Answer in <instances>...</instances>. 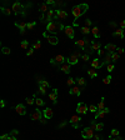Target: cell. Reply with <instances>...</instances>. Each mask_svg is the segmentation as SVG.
<instances>
[{
  "instance_id": "1",
  "label": "cell",
  "mask_w": 125,
  "mask_h": 140,
  "mask_svg": "<svg viewBox=\"0 0 125 140\" xmlns=\"http://www.w3.org/2000/svg\"><path fill=\"white\" fill-rule=\"evenodd\" d=\"M89 10V5L88 4H79V5H75L73 9H71V14L74 16V23H73V26H78V18H80L81 15H84L86 11Z\"/></svg>"
},
{
  "instance_id": "2",
  "label": "cell",
  "mask_w": 125,
  "mask_h": 140,
  "mask_svg": "<svg viewBox=\"0 0 125 140\" xmlns=\"http://www.w3.org/2000/svg\"><path fill=\"white\" fill-rule=\"evenodd\" d=\"M64 29H65V26L61 23H59L58 20H53V21L46 24V30H48L46 33H50V34H56V33L61 31Z\"/></svg>"
},
{
  "instance_id": "3",
  "label": "cell",
  "mask_w": 125,
  "mask_h": 140,
  "mask_svg": "<svg viewBox=\"0 0 125 140\" xmlns=\"http://www.w3.org/2000/svg\"><path fill=\"white\" fill-rule=\"evenodd\" d=\"M79 59H81L80 51H79V50H78V51H73V53L70 54V56L66 58V63L70 64V65H76L78 61H79Z\"/></svg>"
},
{
  "instance_id": "4",
  "label": "cell",
  "mask_w": 125,
  "mask_h": 140,
  "mask_svg": "<svg viewBox=\"0 0 125 140\" xmlns=\"http://www.w3.org/2000/svg\"><path fill=\"white\" fill-rule=\"evenodd\" d=\"M11 10H13V13H14L15 15L21 14V15L25 16V6L21 5L20 3H18V1H15V3L11 5Z\"/></svg>"
},
{
  "instance_id": "5",
  "label": "cell",
  "mask_w": 125,
  "mask_h": 140,
  "mask_svg": "<svg viewBox=\"0 0 125 140\" xmlns=\"http://www.w3.org/2000/svg\"><path fill=\"white\" fill-rule=\"evenodd\" d=\"M78 48H80L81 50H86V48L88 46H90V44H91V41L88 39V38H83V39H80V40H75V43H74Z\"/></svg>"
},
{
  "instance_id": "6",
  "label": "cell",
  "mask_w": 125,
  "mask_h": 140,
  "mask_svg": "<svg viewBox=\"0 0 125 140\" xmlns=\"http://www.w3.org/2000/svg\"><path fill=\"white\" fill-rule=\"evenodd\" d=\"M80 121H81V116H80L79 114H75V115H73V116L69 119V123L71 124V126H73L74 129H78V128L80 126Z\"/></svg>"
},
{
  "instance_id": "7",
  "label": "cell",
  "mask_w": 125,
  "mask_h": 140,
  "mask_svg": "<svg viewBox=\"0 0 125 140\" xmlns=\"http://www.w3.org/2000/svg\"><path fill=\"white\" fill-rule=\"evenodd\" d=\"M94 130L89 126V128H84L83 130H81V136L84 138L85 140H91L94 138Z\"/></svg>"
},
{
  "instance_id": "8",
  "label": "cell",
  "mask_w": 125,
  "mask_h": 140,
  "mask_svg": "<svg viewBox=\"0 0 125 140\" xmlns=\"http://www.w3.org/2000/svg\"><path fill=\"white\" fill-rule=\"evenodd\" d=\"M43 116H44V115H43V110H40L39 108H35L30 114V119L31 120H34V121H36V120H41Z\"/></svg>"
},
{
  "instance_id": "9",
  "label": "cell",
  "mask_w": 125,
  "mask_h": 140,
  "mask_svg": "<svg viewBox=\"0 0 125 140\" xmlns=\"http://www.w3.org/2000/svg\"><path fill=\"white\" fill-rule=\"evenodd\" d=\"M44 38H46L48 39V41H49V44H51V45H58V43H59V39H58V36H55V35H49V33H44Z\"/></svg>"
},
{
  "instance_id": "10",
  "label": "cell",
  "mask_w": 125,
  "mask_h": 140,
  "mask_svg": "<svg viewBox=\"0 0 125 140\" xmlns=\"http://www.w3.org/2000/svg\"><path fill=\"white\" fill-rule=\"evenodd\" d=\"M68 18V13L65 10H61V9H58L55 10V15L53 18V20H58V19H66Z\"/></svg>"
},
{
  "instance_id": "11",
  "label": "cell",
  "mask_w": 125,
  "mask_h": 140,
  "mask_svg": "<svg viewBox=\"0 0 125 140\" xmlns=\"http://www.w3.org/2000/svg\"><path fill=\"white\" fill-rule=\"evenodd\" d=\"M88 105L85 104V103H78V106H76V113L78 114H80V115H84V114H86L88 113Z\"/></svg>"
},
{
  "instance_id": "12",
  "label": "cell",
  "mask_w": 125,
  "mask_h": 140,
  "mask_svg": "<svg viewBox=\"0 0 125 140\" xmlns=\"http://www.w3.org/2000/svg\"><path fill=\"white\" fill-rule=\"evenodd\" d=\"M14 25H15L16 28H19V29H20V34H25L26 28H28V23H25V21H20V23L15 21V23H14Z\"/></svg>"
},
{
  "instance_id": "13",
  "label": "cell",
  "mask_w": 125,
  "mask_h": 140,
  "mask_svg": "<svg viewBox=\"0 0 125 140\" xmlns=\"http://www.w3.org/2000/svg\"><path fill=\"white\" fill-rule=\"evenodd\" d=\"M43 115H44V118H45L46 120H49V119H51V118L54 116V110H53L51 108H45V109L43 110Z\"/></svg>"
},
{
  "instance_id": "14",
  "label": "cell",
  "mask_w": 125,
  "mask_h": 140,
  "mask_svg": "<svg viewBox=\"0 0 125 140\" xmlns=\"http://www.w3.org/2000/svg\"><path fill=\"white\" fill-rule=\"evenodd\" d=\"M15 111L19 114V115H26L28 110H26V106L24 104H18L15 106Z\"/></svg>"
},
{
  "instance_id": "15",
  "label": "cell",
  "mask_w": 125,
  "mask_h": 140,
  "mask_svg": "<svg viewBox=\"0 0 125 140\" xmlns=\"http://www.w3.org/2000/svg\"><path fill=\"white\" fill-rule=\"evenodd\" d=\"M64 33H65V35H66L68 38H70V39H74V36H75V33H74V28H73L71 25H68V26H65V29H64Z\"/></svg>"
},
{
  "instance_id": "16",
  "label": "cell",
  "mask_w": 125,
  "mask_h": 140,
  "mask_svg": "<svg viewBox=\"0 0 125 140\" xmlns=\"http://www.w3.org/2000/svg\"><path fill=\"white\" fill-rule=\"evenodd\" d=\"M69 94L70 95H78V96H80L81 95V88H79L78 85L71 86V89L69 90Z\"/></svg>"
},
{
  "instance_id": "17",
  "label": "cell",
  "mask_w": 125,
  "mask_h": 140,
  "mask_svg": "<svg viewBox=\"0 0 125 140\" xmlns=\"http://www.w3.org/2000/svg\"><path fill=\"white\" fill-rule=\"evenodd\" d=\"M49 99L53 101V104H58V89H53V91L49 94Z\"/></svg>"
},
{
  "instance_id": "18",
  "label": "cell",
  "mask_w": 125,
  "mask_h": 140,
  "mask_svg": "<svg viewBox=\"0 0 125 140\" xmlns=\"http://www.w3.org/2000/svg\"><path fill=\"white\" fill-rule=\"evenodd\" d=\"M101 64H103V66H104V65L113 64V58H111V54H110V53H106V55L104 56V59H103Z\"/></svg>"
},
{
  "instance_id": "19",
  "label": "cell",
  "mask_w": 125,
  "mask_h": 140,
  "mask_svg": "<svg viewBox=\"0 0 125 140\" xmlns=\"http://www.w3.org/2000/svg\"><path fill=\"white\" fill-rule=\"evenodd\" d=\"M54 59H55V64L56 65H62L64 63H66V58L64 55H61V54H58Z\"/></svg>"
},
{
  "instance_id": "20",
  "label": "cell",
  "mask_w": 125,
  "mask_h": 140,
  "mask_svg": "<svg viewBox=\"0 0 125 140\" xmlns=\"http://www.w3.org/2000/svg\"><path fill=\"white\" fill-rule=\"evenodd\" d=\"M104 49L106 50V53H110V54H113V53H115V51H116L118 46H116L115 44H106V45L104 46Z\"/></svg>"
},
{
  "instance_id": "21",
  "label": "cell",
  "mask_w": 125,
  "mask_h": 140,
  "mask_svg": "<svg viewBox=\"0 0 125 140\" xmlns=\"http://www.w3.org/2000/svg\"><path fill=\"white\" fill-rule=\"evenodd\" d=\"M59 69L61 70L64 74H69V73L71 71V70H70V69H71V65H70V64H68V63H64L62 65L59 66Z\"/></svg>"
},
{
  "instance_id": "22",
  "label": "cell",
  "mask_w": 125,
  "mask_h": 140,
  "mask_svg": "<svg viewBox=\"0 0 125 140\" xmlns=\"http://www.w3.org/2000/svg\"><path fill=\"white\" fill-rule=\"evenodd\" d=\"M91 68H94V69H100V68H103V64H101V61H100L99 58L91 60Z\"/></svg>"
},
{
  "instance_id": "23",
  "label": "cell",
  "mask_w": 125,
  "mask_h": 140,
  "mask_svg": "<svg viewBox=\"0 0 125 140\" xmlns=\"http://www.w3.org/2000/svg\"><path fill=\"white\" fill-rule=\"evenodd\" d=\"M91 48H93L94 51H99L100 49H101V43L100 41H98V40H91Z\"/></svg>"
},
{
  "instance_id": "24",
  "label": "cell",
  "mask_w": 125,
  "mask_h": 140,
  "mask_svg": "<svg viewBox=\"0 0 125 140\" xmlns=\"http://www.w3.org/2000/svg\"><path fill=\"white\" fill-rule=\"evenodd\" d=\"M50 9L48 8V4L46 3H43V4H40L39 5V11L41 13V14H44V13H48Z\"/></svg>"
},
{
  "instance_id": "25",
  "label": "cell",
  "mask_w": 125,
  "mask_h": 140,
  "mask_svg": "<svg viewBox=\"0 0 125 140\" xmlns=\"http://www.w3.org/2000/svg\"><path fill=\"white\" fill-rule=\"evenodd\" d=\"M76 84L80 85V86L84 89V88L86 86V80H85L84 78H78V79H76Z\"/></svg>"
},
{
  "instance_id": "26",
  "label": "cell",
  "mask_w": 125,
  "mask_h": 140,
  "mask_svg": "<svg viewBox=\"0 0 125 140\" xmlns=\"http://www.w3.org/2000/svg\"><path fill=\"white\" fill-rule=\"evenodd\" d=\"M38 84H39L40 86H44V88H46V89L50 86L49 81H48V80H43V79H38Z\"/></svg>"
},
{
  "instance_id": "27",
  "label": "cell",
  "mask_w": 125,
  "mask_h": 140,
  "mask_svg": "<svg viewBox=\"0 0 125 140\" xmlns=\"http://www.w3.org/2000/svg\"><path fill=\"white\" fill-rule=\"evenodd\" d=\"M105 115H106V113H105L104 110H99V111L95 114V120H98V119H104Z\"/></svg>"
},
{
  "instance_id": "28",
  "label": "cell",
  "mask_w": 125,
  "mask_h": 140,
  "mask_svg": "<svg viewBox=\"0 0 125 140\" xmlns=\"http://www.w3.org/2000/svg\"><path fill=\"white\" fill-rule=\"evenodd\" d=\"M124 29H121V28H119V29H116L114 33H113V35L114 36H119V38H124Z\"/></svg>"
},
{
  "instance_id": "29",
  "label": "cell",
  "mask_w": 125,
  "mask_h": 140,
  "mask_svg": "<svg viewBox=\"0 0 125 140\" xmlns=\"http://www.w3.org/2000/svg\"><path fill=\"white\" fill-rule=\"evenodd\" d=\"M88 74H89V76L94 79V78H96L98 76V71L96 69H94V68H90V69H88Z\"/></svg>"
},
{
  "instance_id": "30",
  "label": "cell",
  "mask_w": 125,
  "mask_h": 140,
  "mask_svg": "<svg viewBox=\"0 0 125 140\" xmlns=\"http://www.w3.org/2000/svg\"><path fill=\"white\" fill-rule=\"evenodd\" d=\"M104 108H105V98L103 96L98 104V110H104Z\"/></svg>"
},
{
  "instance_id": "31",
  "label": "cell",
  "mask_w": 125,
  "mask_h": 140,
  "mask_svg": "<svg viewBox=\"0 0 125 140\" xmlns=\"http://www.w3.org/2000/svg\"><path fill=\"white\" fill-rule=\"evenodd\" d=\"M91 33H93V35H94V38H95V39H99V38H100V31H99L98 26H94L93 29H91Z\"/></svg>"
},
{
  "instance_id": "32",
  "label": "cell",
  "mask_w": 125,
  "mask_h": 140,
  "mask_svg": "<svg viewBox=\"0 0 125 140\" xmlns=\"http://www.w3.org/2000/svg\"><path fill=\"white\" fill-rule=\"evenodd\" d=\"M80 31H81L83 35H89L91 30H90V28H88V26H81V28H80Z\"/></svg>"
},
{
  "instance_id": "33",
  "label": "cell",
  "mask_w": 125,
  "mask_h": 140,
  "mask_svg": "<svg viewBox=\"0 0 125 140\" xmlns=\"http://www.w3.org/2000/svg\"><path fill=\"white\" fill-rule=\"evenodd\" d=\"M34 50H39L40 48H41V40H36L34 44H33V46H31Z\"/></svg>"
},
{
  "instance_id": "34",
  "label": "cell",
  "mask_w": 125,
  "mask_h": 140,
  "mask_svg": "<svg viewBox=\"0 0 125 140\" xmlns=\"http://www.w3.org/2000/svg\"><path fill=\"white\" fill-rule=\"evenodd\" d=\"M35 99H36V95L34 94V95H33V98H26L25 100H26V103H28V105H33L34 103H35Z\"/></svg>"
},
{
  "instance_id": "35",
  "label": "cell",
  "mask_w": 125,
  "mask_h": 140,
  "mask_svg": "<svg viewBox=\"0 0 125 140\" xmlns=\"http://www.w3.org/2000/svg\"><path fill=\"white\" fill-rule=\"evenodd\" d=\"M75 83H76V79H74V78H69V79L66 80V84H68L69 86H74Z\"/></svg>"
},
{
  "instance_id": "36",
  "label": "cell",
  "mask_w": 125,
  "mask_h": 140,
  "mask_svg": "<svg viewBox=\"0 0 125 140\" xmlns=\"http://www.w3.org/2000/svg\"><path fill=\"white\" fill-rule=\"evenodd\" d=\"M35 104H36V106L39 108V106H44V105H45V101H44L43 99L38 98V99H35Z\"/></svg>"
},
{
  "instance_id": "37",
  "label": "cell",
  "mask_w": 125,
  "mask_h": 140,
  "mask_svg": "<svg viewBox=\"0 0 125 140\" xmlns=\"http://www.w3.org/2000/svg\"><path fill=\"white\" fill-rule=\"evenodd\" d=\"M1 13H3V14H5V15H10V14L13 13V10H11V9H9V8L6 9V8H4V6H3V8H1Z\"/></svg>"
},
{
  "instance_id": "38",
  "label": "cell",
  "mask_w": 125,
  "mask_h": 140,
  "mask_svg": "<svg viewBox=\"0 0 125 140\" xmlns=\"http://www.w3.org/2000/svg\"><path fill=\"white\" fill-rule=\"evenodd\" d=\"M119 134H120V133H119V130H118V129H111V131H110V136H113V138H114V136H115V138H118V136H119Z\"/></svg>"
},
{
  "instance_id": "39",
  "label": "cell",
  "mask_w": 125,
  "mask_h": 140,
  "mask_svg": "<svg viewBox=\"0 0 125 140\" xmlns=\"http://www.w3.org/2000/svg\"><path fill=\"white\" fill-rule=\"evenodd\" d=\"M1 53H3V54H5V55H9V54L11 53V50H10V48L3 46V48H1Z\"/></svg>"
},
{
  "instance_id": "40",
  "label": "cell",
  "mask_w": 125,
  "mask_h": 140,
  "mask_svg": "<svg viewBox=\"0 0 125 140\" xmlns=\"http://www.w3.org/2000/svg\"><path fill=\"white\" fill-rule=\"evenodd\" d=\"M111 58H113V63H116V61L119 60L120 55H119V54H118V53L115 51V53H113V54H111Z\"/></svg>"
},
{
  "instance_id": "41",
  "label": "cell",
  "mask_w": 125,
  "mask_h": 140,
  "mask_svg": "<svg viewBox=\"0 0 125 140\" xmlns=\"http://www.w3.org/2000/svg\"><path fill=\"white\" fill-rule=\"evenodd\" d=\"M103 129H104V124H103V123L95 124V130H96V131H101Z\"/></svg>"
},
{
  "instance_id": "42",
  "label": "cell",
  "mask_w": 125,
  "mask_h": 140,
  "mask_svg": "<svg viewBox=\"0 0 125 140\" xmlns=\"http://www.w3.org/2000/svg\"><path fill=\"white\" fill-rule=\"evenodd\" d=\"M103 83H104L105 85L110 84V83H111V75H108L106 78H104V79H103Z\"/></svg>"
},
{
  "instance_id": "43",
  "label": "cell",
  "mask_w": 125,
  "mask_h": 140,
  "mask_svg": "<svg viewBox=\"0 0 125 140\" xmlns=\"http://www.w3.org/2000/svg\"><path fill=\"white\" fill-rule=\"evenodd\" d=\"M20 46H21L23 49H28V48H29V41H28V40H23L21 44H20Z\"/></svg>"
},
{
  "instance_id": "44",
  "label": "cell",
  "mask_w": 125,
  "mask_h": 140,
  "mask_svg": "<svg viewBox=\"0 0 125 140\" xmlns=\"http://www.w3.org/2000/svg\"><path fill=\"white\" fill-rule=\"evenodd\" d=\"M89 111H91V113H94V114H96L99 110H98V106L96 105H90L89 106Z\"/></svg>"
},
{
  "instance_id": "45",
  "label": "cell",
  "mask_w": 125,
  "mask_h": 140,
  "mask_svg": "<svg viewBox=\"0 0 125 140\" xmlns=\"http://www.w3.org/2000/svg\"><path fill=\"white\" fill-rule=\"evenodd\" d=\"M81 60H84V61L90 60V55H89V54H86V53H85V54H83V55H81Z\"/></svg>"
},
{
  "instance_id": "46",
  "label": "cell",
  "mask_w": 125,
  "mask_h": 140,
  "mask_svg": "<svg viewBox=\"0 0 125 140\" xmlns=\"http://www.w3.org/2000/svg\"><path fill=\"white\" fill-rule=\"evenodd\" d=\"M40 94H43V95H45L46 94V88H44V86H40L39 85V90H38Z\"/></svg>"
},
{
  "instance_id": "47",
  "label": "cell",
  "mask_w": 125,
  "mask_h": 140,
  "mask_svg": "<svg viewBox=\"0 0 125 140\" xmlns=\"http://www.w3.org/2000/svg\"><path fill=\"white\" fill-rule=\"evenodd\" d=\"M35 25H36V21H33V23H28V28H26V29H28V30H33Z\"/></svg>"
},
{
  "instance_id": "48",
  "label": "cell",
  "mask_w": 125,
  "mask_h": 140,
  "mask_svg": "<svg viewBox=\"0 0 125 140\" xmlns=\"http://www.w3.org/2000/svg\"><path fill=\"white\" fill-rule=\"evenodd\" d=\"M98 55H99V56H104V55H106V50H105V49H100V50L98 51Z\"/></svg>"
},
{
  "instance_id": "49",
  "label": "cell",
  "mask_w": 125,
  "mask_h": 140,
  "mask_svg": "<svg viewBox=\"0 0 125 140\" xmlns=\"http://www.w3.org/2000/svg\"><path fill=\"white\" fill-rule=\"evenodd\" d=\"M16 135H19V130H16V129H13V130L10 131V136H16Z\"/></svg>"
},
{
  "instance_id": "50",
  "label": "cell",
  "mask_w": 125,
  "mask_h": 140,
  "mask_svg": "<svg viewBox=\"0 0 125 140\" xmlns=\"http://www.w3.org/2000/svg\"><path fill=\"white\" fill-rule=\"evenodd\" d=\"M91 25H93V21H91L90 19H85V26L89 28V26H91Z\"/></svg>"
},
{
  "instance_id": "51",
  "label": "cell",
  "mask_w": 125,
  "mask_h": 140,
  "mask_svg": "<svg viewBox=\"0 0 125 140\" xmlns=\"http://www.w3.org/2000/svg\"><path fill=\"white\" fill-rule=\"evenodd\" d=\"M9 136H10V134H3V135L0 136V140H8Z\"/></svg>"
},
{
  "instance_id": "52",
  "label": "cell",
  "mask_w": 125,
  "mask_h": 140,
  "mask_svg": "<svg viewBox=\"0 0 125 140\" xmlns=\"http://www.w3.org/2000/svg\"><path fill=\"white\" fill-rule=\"evenodd\" d=\"M114 68H115V65H114V64H109V65H108V71H109V73H111V71L114 70Z\"/></svg>"
},
{
  "instance_id": "53",
  "label": "cell",
  "mask_w": 125,
  "mask_h": 140,
  "mask_svg": "<svg viewBox=\"0 0 125 140\" xmlns=\"http://www.w3.org/2000/svg\"><path fill=\"white\" fill-rule=\"evenodd\" d=\"M124 49H123V48H118V49H116V53H118V54H119V55H121V54H124Z\"/></svg>"
},
{
  "instance_id": "54",
  "label": "cell",
  "mask_w": 125,
  "mask_h": 140,
  "mask_svg": "<svg viewBox=\"0 0 125 140\" xmlns=\"http://www.w3.org/2000/svg\"><path fill=\"white\" fill-rule=\"evenodd\" d=\"M33 53H34V49H33V48H30V49L26 51V56H31V55H33Z\"/></svg>"
},
{
  "instance_id": "55",
  "label": "cell",
  "mask_w": 125,
  "mask_h": 140,
  "mask_svg": "<svg viewBox=\"0 0 125 140\" xmlns=\"http://www.w3.org/2000/svg\"><path fill=\"white\" fill-rule=\"evenodd\" d=\"M119 25H120V28H121V29H124V30H125V20H121Z\"/></svg>"
},
{
  "instance_id": "56",
  "label": "cell",
  "mask_w": 125,
  "mask_h": 140,
  "mask_svg": "<svg viewBox=\"0 0 125 140\" xmlns=\"http://www.w3.org/2000/svg\"><path fill=\"white\" fill-rule=\"evenodd\" d=\"M104 111H105L106 114H109V113H110V109H109L108 106H105V108H104Z\"/></svg>"
},
{
  "instance_id": "57",
  "label": "cell",
  "mask_w": 125,
  "mask_h": 140,
  "mask_svg": "<svg viewBox=\"0 0 125 140\" xmlns=\"http://www.w3.org/2000/svg\"><path fill=\"white\" fill-rule=\"evenodd\" d=\"M93 139H94V140H100L101 138H100V136H99L98 134H95V135H94V138H93Z\"/></svg>"
},
{
  "instance_id": "58",
  "label": "cell",
  "mask_w": 125,
  "mask_h": 140,
  "mask_svg": "<svg viewBox=\"0 0 125 140\" xmlns=\"http://www.w3.org/2000/svg\"><path fill=\"white\" fill-rule=\"evenodd\" d=\"M0 106H1V108L5 106V101H4V100H0Z\"/></svg>"
},
{
  "instance_id": "59",
  "label": "cell",
  "mask_w": 125,
  "mask_h": 140,
  "mask_svg": "<svg viewBox=\"0 0 125 140\" xmlns=\"http://www.w3.org/2000/svg\"><path fill=\"white\" fill-rule=\"evenodd\" d=\"M8 140H18V139H16V136H9Z\"/></svg>"
},
{
  "instance_id": "60",
  "label": "cell",
  "mask_w": 125,
  "mask_h": 140,
  "mask_svg": "<svg viewBox=\"0 0 125 140\" xmlns=\"http://www.w3.org/2000/svg\"><path fill=\"white\" fill-rule=\"evenodd\" d=\"M40 121H41V123H43V124H45V123H46V119H45V118H44V119H41V120H40Z\"/></svg>"
},
{
  "instance_id": "61",
  "label": "cell",
  "mask_w": 125,
  "mask_h": 140,
  "mask_svg": "<svg viewBox=\"0 0 125 140\" xmlns=\"http://www.w3.org/2000/svg\"><path fill=\"white\" fill-rule=\"evenodd\" d=\"M115 140H123V138H121V136H118V138H115Z\"/></svg>"
},
{
  "instance_id": "62",
  "label": "cell",
  "mask_w": 125,
  "mask_h": 140,
  "mask_svg": "<svg viewBox=\"0 0 125 140\" xmlns=\"http://www.w3.org/2000/svg\"><path fill=\"white\" fill-rule=\"evenodd\" d=\"M108 140H115V139H114L113 136H109V138H108Z\"/></svg>"
}]
</instances>
